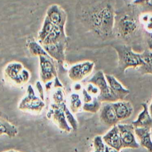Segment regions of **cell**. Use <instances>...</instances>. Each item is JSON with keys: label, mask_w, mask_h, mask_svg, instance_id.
Segmentation results:
<instances>
[{"label": "cell", "mask_w": 152, "mask_h": 152, "mask_svg": "<svg viewBox=\"0 0 152 152\" xmlns=\"http://www.w3.org/2000/svg\"><path fill=\"white\" fill-rule=\"evenodd\" d=\"M106 81L112 90L119 96L121 100L129 94V90L124 87L122 84L113 75L104 74Z\"/></svg>", "instance_id": "e0dca14e"}, {"label": "cell", "mask_w": 152, "mask_h": 152, "mask_svg": "<svg viewBox=\"0 0 152 152\" xmlns=\"http://www.w3.org/2000/svg\"><path fill=\"white\" fill-rule=\"evenodd\" d=\"M53 83L50 81H49L46 83H45V87H46V91H49L50 88H51V86L52 85Z\"/></svg>", "instance_id": "836d02e7"}, {"label": "cell", "mask_w": 152, "mask_h": 152, "mask_svg": "<svg viewBox=\"0 0 152 152\" xmlns=\"http://www.w3.org/2000/svg\"><path fill=\"white\" fill-rule=\"evenodd\" d=\"M63 88V86L61 84V83L59 81L58 77L56 76L55 78V80H54V83H53V88Z\"/></svg>", "instance_id": "1f68e13d"}, {"label": "cell", "mask_w": 152, "mask_h": 152, "mask_svg": "<svg viewBox=\"0 0 152 152\" xmlns=\"http://www.w3.org/2000/svg\"><path fill=\"white\" fill-rule=\"evenodd\" d=\"M94 67L92 61H86L72 65L69 69L68 75L73 82H78L91 73Z\"/></svg>", "instance_id": "9c48e42d"}, {"label": "cell", "mask_w": 152, "mask_h": 152, "mask_svg": "<svg viewBox=\"0 0 152 152\" xmlns=\"http://www.w3.org/2000/svg\"><path fill=\"white\" fill-rule=\"evenodd\" d=\"M36 87L37 90V91L39 93V97L42 100H45V96H44V91H43V88L42 87V86L40 83V81H37L36 82Z\"/></svg>", "instance_id": "4dcf8cb0"}, {"label": "cell", "mask_w": 152, "mask_h": 152, "mask_svg": "<svg viewBox=\"0 0 152 152\" xmlns=\"http://www.w3.org/2000/svg\"><path fill=\"white\" fill-rule=\"evenodd\" d=\"M5 78L11 83L20 86L27 83L30 78V72L19 62L8 63L4 69Z\"/></svg>", "instance_id": "277c9868"}, {"label": "cell", "mask_w": 152, "mask_h": 152, "mask_svg": "<svg viewBox=\"0 0 152 152\" xmlns=\"http://www.w3.org/2000/svg\"><path fill=\"white\" fill-rule=\"evenodd\" d=\"M150 131H151V138H152V125L150 126Z\"/></svg>", "instance_id": "74e56055"}, {"label": "cell", "mask_w": 152, "mask_h": 152, "mask_svg": "<svg viewBox=\"0 0 152 152\" xmlns=\"http://www.w3.org/2000/svg\"><path fill=\"white\" fill-rule=\"evenodd\" d=\"M74 88L75 90L78 91V90H80L81 89V86L80 84H79V83H76V84L74 85Z\"/></svg>", "instance_id": "e575fe53"}, {"label": "cell", "mask_w": 152, "mask_h": 152, "mask_svg": "<svg viewBox=\"0 0 152 152\" xmlns=\"http://www.w3.org/2000/svg\"><path fill=\"white\" fill-rule=\"evenodd\" d=\"M39 59L40 78L41 81L45 84L57 76L55 60L49 56H40Z\"/></svg>", "instance_id": "ba28073f"}, {"label": "cell", "mask_w": 152, "mask_h": 152, "mask_svg": "<svg viewBox=\"0 0 152 152\" xmlns=\"http://www.w3.org/2000/svg\"><path fill=\"white\" fill-rule=\"evenodd\" d=\"M115 20L113 8L107 4L91 14L90 22L94 31L100 36L106 37L112 34Z\"/></svg>", "instance_id": "6da1fadb"}, {"label": "cell", "mask_w": 152, "mask_h": 152, "mask_svg": "<svg viewBox=\"0 0 152 152\" xmlns=\"http://www.w3.org/2000/svg\"><path fill=\"white\" fill-rule=\"evenodd\" d=\"M133 4L140 7L143 12H152V0H134Z\"/></svg>", "instance_id": "d4e9b609"}, {"label": "cell", "mask_w": 152, "mask_h": 152, "mask_svg": "<svg viewBox=\"0 0 152 152\" xmlns=\"http://www.w3.org/2000/svg\"><path fill=\"white\" fill-rule=\"evenodd\" d=\"M144 37L146 40L147 46L148 47V49L152 50V32L147 30H144Z\"/></svg>", "instance_id": "83f0119b"}, {"label": "cell", "mask_w": 152, "mask_h": 152, "mask_svg": "<svg viewBox=\"0 0 152 152\" xmlns=\"http://www.w3.org/2000/svg\"><path fill=\"white\" fill-rule=\"evenodd\" d=\"M134 132L139 140L140 145L150 152H152V138L150 127L134 128Z\"/></svg>", "instance_id": "9a60e30c"}, {"label": "cell", "mask_w": 152, "mask_h": 152, "mask_svg": "<svg viewBox=\"0 0 152 152\" xmlns=\"http://www.w3.org/2000/svg\"><path fill=\"white\" fill-rule=\"evenodd\" d=\"M140 20L141 23L145 26L146 30L150 31L152 30V14L148 12L143 14Z\"/></svg>", "instance_id": "4316f807"}, {"label": "cell", "mask_w": 152, "mask_h": 152, "mask_svg": "<svg viewBox=\"0 0 152 152\" xmlns=\"http://www.w3.org/2000/svg\"><path fill=\"white\" fill-rule=\"evenodd\" d=\"M52 103L61 105L62 104L66 103V99L65 97V93L62 88H54V90L52 91Z\"/></svg>", "instance_id": "603a6c76"}, {"label": "cell", "mask_w": 152, "mask_h": 152, "mask_svg": "<svg viewBox=\"0 0 152 152\" xmlns=\"http://www.w3.org/2000/svg\"><path fill=\"white\" fill-rule=\"evenodd\" d=\"M93 147L94 148V152H104L105 144L101 136L97 135L94 138Z\"/></svg>", "instance_id": "484cf974"}, {"label": "cell", "mask_w": 152, "mask_h": 152, "mask_svg": "<svg viewBox=\"0 0 152 152\" xmlns=\"http://www.w3.org/2000/svg\"><path fill=\"white\" fill-rule=\"evenodd\" d=\"M26 45L30 53L33 56L38 57L40 56H49L43 46L38 41L34 39H28L27 40Z\"/></svg>", "instance_id": "d6986e66"}, {"label": "cell", "mask_w": 152, "mask_h": 152, "mask_svg": "<svg viewBox=\"0 0 152 152\" xmlns=\"http://www.w3.org/2000/svg\"><path fill=\"white\" fill-rule=\"evenodd\" d=\"M45 16L54 24L65 27L67 14L59 5L56 4L50 5L46 10Z\"/></svg>", "instance_id": "8fae6325"}, {"label": "cell", "mask_w": 152, "mask_h": 152, "mask_svg": "<svg viewBox=\"0 0 152 152\" xmlns=\"http://www.w3.org/2000/svg\"><path fill=\"white\" fill-rule=\"evenodd\" d=\"M86 90L90 94H96L97 93H99V89L98 88V87L92 83H88Z\"/></svg>", "instance_id": "f1b7e54d"}, {"label": "cell", "mask_w": 152, "mask_h": 152, "mask_svg": "<svg viewBox=\"0 0 152 152\" xmlns=\"http://www.w3.org/2000/svg\"><path fill=\"white\" fill-rule=\"evenodd\" d=\"M14 152H19V151H15H15H14Z\"/></svg>", "instance_id": "f35d334b"}, {"label": "cell", "mask_w": 152, "mask_h": 152, "mask_svg": "<svg viewBox=\"0 0 152 152\" xmlns=\"http://www.w3.org/2000/svg\"><path fill=\"white\" fill-rule=\"evenodd\" d=\"M45 106L44 101L35 94L32 86L29 84L27 86L26 94L20 102L18 108L22 111L39 113Z\"/></svg>", "instance_id": "5b68a950"}, {"label": "cell", "mask_w": 152, "mask_h": 152, "mask_svg": "<svg viewBox=\"0 0 152 152\" xmlns=\"http://www.w3.org/2000/svg\"><path fill=\"white\" fill-rule=\"evenodd\" d=\"M15 150H8V151H4V152H14Z\"/></svg>", "instance_id": "8d00e7d4"}, {"label": "cell", "mask_w": 152, "mask_h": 152, "mask_svg": "<svg viewBox=\"0 0 152 152\" xmlns=\"http://www.w3.org/2000/svg\"><path fill=\"white\" fill-rule=\"evenodd\" d=\"M65 104L66 103L58 105L52 103L46 116L56 125L60 129L66 132H70L72 129L67 122L64 113V106Z\"/></svg>", "instance_id": "52a82bcc"}, {"label": "cell", "mask_w": 152, "mask_h": 152, "mask_svg": "<svg viewBox=\"0 0 152 152\" xmlns=\"http://www.w3.org/2000/svg\"><path fill=\"white\" fill-rule=\"evenodd\" d=\"M64 111L66 121L68 122L69 125L74 131H76L78 128V122L74 117V115H72L73 113H71L69 108L66 106V104L64 106Z\"/></svg>", "instance_id": "cb8c5ba5"}, {"label": "cell", "mask_w": 152, "mask_h": 152, "mask_svg": "<svg viewBox=\"0 0 152 152\" xmlns=\"http://www.w3.org/2000/svg\"><path fill=\"white\" fill-rule=\"evenodd\" d=\"M138 24L135 18L129 14H125L115 20L114 28L119 36L126 37L132 35L137 30Z\"/></svg>", "instance_id": "8992f818"}, {"label": "cell", "mask_w": 152, "mask_h": 152, "mask_svg": "<svg viewBox=\"0 0 152 152\" xmlns=\"http://www.w3.org/2000/svg\"><path fill=\"white\" fill-rule=\"evenodd\" d=\"M112 105L119 121L129 118L134 111L133 106L129 102L119 100L112 103Z\"/></svg>", "instance_id": "4fadbf2b"}, {"label": "cell", "mask_w": 152, "mask_h": 152, "mask_svg": "<svg viewBox=\"0 0 152 152\" xmlns=\"http://www.w3.org/2000/svg\"><path fill=\"white\" fill-rule=\"evenodd\" d=\"M104 152H119V151L117 150L116 149L109 146L106 144H105V151Z\"/></svg>", "instance_id": "d6a6232c"}, {"label": "cell", "mask_w": 152, "mask_h": 152, "mask_svg": "<svg viewBox=\"0 0 152 152\" xmlns=\"http://www.w3.org/2000/svg\"><path fill=\"white\" fill-rule=\"evenodd\" d=\"M88 83L93 84L99 89V93L97 97L100 102L104 103H114L121 100L119 96L117 95L109 86L105 75L102 71L99 70L97 71L93 77L88 80Z\"/></svg>", "instance_id": "3957f363"}, {"label": "cell", "mask_w": 152, "mask_h": 152, "mask_svg": "<svg viewBox=\"0 0 152 152\" xmlns=\"http://www.w3.org/2000/svg\"><path fill=\"white\" fill-rule=\"evenodd\" d=\"M99 116L101 122L109 126H113L119 121L116 115L112 103L105 102L102 104Z\"/></svg>", "instance_id": "7c38bea8"}, {"label": "cell", "mask_w": 152, "mask_h": 152, "mask_svg": "<svg viewBox=\"0 0 152 152\" xmlns=\"http://www.w3.org/2000/svg\"></svg>", "instance_id": "ab89813d"}, {"label": "cell", "mask_w": 152, "mask_h": 152, "mask_svg": "<svg viewBox=\"0 0 152 152\" xmlns=\"http://www.w3.org/2000/svg\"><path fill=\"white\" fill-rule=\"evenodd\" d=\"M117 126L122 141V148H138L140 144L137 142L135 137L134 126L132 124H118Z\"/></svg>", "instance_id": "30bf717a"}, {"label": "cell", "mask_w": 152, "mask_h": 152, "mask_svg": "<svg viewBox=\"0 0 152 152\" xmlns=\"http://www.w3.org/2000/svg\"><path fill=\"white\" fill-rule=\"evenodd\" d=\"M141 55L144 64L138 67V71L142 75L145 74L152 75V52L146 49L141 53Z\"/></svg>", "instance_id": "ac0fdd59"}, {"label": "cell", "mask_w": 152, "mask_h": 152, "mask_svg": "<svg viewBox=\"0 0 152 152\" xmlns=\"http://www.w3.org/2000/svg\"><path fill=\"white\" fill-rule=\"evenodd\" d=\"M142 110L140 113L137 119L132 121L131 124L134 128L137 127H150L152 125V117L151 116L148 107L146 103L141 104Z\"/></svg>", "instance_id": "2e32d148"}, {"label": "cell", "mask_w": 152, "mask_h": 152, "mask_svg": "<svg viewBox=\"0 0 152 152\" xmlns=\"http://www.w3.org/2000/svg\"><path fill=\"white\" fill-rule=\"evenodd\" d=\"M17 133L18 129L14 125L0 118V135L6 134L10 137H14Z\"/></svg>", "instance_id": "ffe728a7"}, {"label": "cell", "mask_w": 152, "mask_h": 152, "mask_svg": "<svg viewBox=\"0 0 152 152\" xmlns=\"http://www.w3.org/2000/svg\"><path fill=\"white\" fill-rule=\"evenodd\" d=\"M105 144L110 146L119 151L122 149V141L118 126H113L105 135L102 137Z\"/></svg>", "instance_id": "5bb4252c"}, {"label": "cell", "mask_w": 152, "mask_h": 152, "mask_svg": "<svg viewBox=\"0 0 152 152\" xmlns=\"http://www.w3.org/2000/svg\"><path fill=\"white\" fill-rule=\"evenodd\" d=\"M101 107L102 102L98 100L97 97H94L91 102L88 103H84L82 108L85 112L94 113L100 110Z\"/></svg>", "instance_id": "7402d4cb"}, {"label": "cell", "mask_w": 152, "mask_h": 152, "mask_svg": "<svg viewBox=\"0 0 152 152\" xmlns=\"http://www.w3.org/2000/svg\"><path fill=\"white\" fill-rule=\"evenodd\" d=\"M82 94H83V99L84 103H88L93 100V98L92 97L91 94L87 92L86 88L83 89Z\"/></svg>", "instance_id": "f546056e"}, {"label": "cell", "mask_w": 152, "mask_h": 152, "mask_svg": "<svg viewBox=\"0 0 152 152\" xmlns=\"http://www.w3.org/2000/svg\"><path fill=\"white\" fill-rule=\"evenodd\" d=\"M149 112H150V114L151 115V116L152 117V102L149 106Z\"/></svg>", "instance_id": "d590c367"}, {"label": "cell", "mask_w": 152, "mask_h": 152, "mask_svg": "<svg viewBox=\"0 0 152 152\" xmlns=\"http://www.w3.org/2000/svg\"><path fill=\"white\" fill-rule=\"evenodd\" d=\"M118 57V68L122 72L128 68H136L141 66L144 61L141 53L134 52L131 47L126 45H115L113 46Z\"/></svg>", "instance_id": "7a4b0ae2"}, {"label": "cell", "mask_w": 152, "mask_h": 152, "mask_svg": "<svg viewBox=\"0 0 152 152\" xmlns=\"http://www.w3.org/2000/svg\"><path fill=\"white\" fill-rule=\"evenodd\" d=\"M83 107V103L80 99L79 94L77 93H72L69 96V109L73 114L80 111Z\"/></svg>", "instance_id": "44dd1931"}]
</instances>
